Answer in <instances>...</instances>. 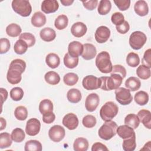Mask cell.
<instances>
[{"mask_svg":"<svg viewBox=\"0 0 151 151\" xmlns=\"http://www.w3.org/2000/svg\"><path fill=\"white\" fill-rule=\"evenodd\" d=\"M26 68L25 62L21 59H15L10 64L6 74L8 81L11 84H18L22 78L21 74Z\"/></svg>","mask_w":151,"mask_h":151,"instance_id":"1","label":"cell"},{"mask_svg":"<svg viewBox=\"0 0 151 151\" xmlns=\"http://www.w3.org/2000/svg\"><path fill=\"white\" fill-rule=\"evenodd\" d=\"M101 81L100 88L105 91L116 90L122 83L123 77L118 74H111L110 77H100Z\"/></svg>","mask_w":151,"mask_h":151,"instance_id":"2","label":"cell"},{"mask_svg":"<svg viewBox=\"0 0 151 151\" xmlns=\"http://www.w3.org/2000/svg\"><path fill=\"white\" fill-rule=\"evenodd\" d=\"M96 65L102 73L107 74L111 72L113 65L110 60V54L108 52L101 51L97 55Z\"/></svg>","mask_w":151,"mask_h":151,"instance_id":"3","label":"cell"},{"mask_svg":"<svg viewBox=\"0 0 151 151\" xmlns=\"http://www.w3.org/2000/svg\"><path fill=\"white\" fill-rule=\"evenodd\" d=\"M119 107L113 101H107L101 107L100 116L104 122L111 120L118 113Z\"/></svg>","mask_w":151,"mask_h":151,"instance_id":"4","label":"cell"},{"mask_svg":"<svg viewBox=\"0 0 151 151\" xmlns=\"http://www.w3.org/2000/svg\"><path fill=\"white\" fill-rule=\"evenodd\" d=\"M117 124L114 121H107L100 127L98 132L99 137L105 140L111 139L116 134Z\"/></svg>","mask_w":151,"mask_h":151,"instance_id":"5","label":"cell"},{"mask_svg":"<svg viewBox=\"0 0 151 151\" xmlns=\"http://www.w3.org/2000/svg\"><path fill=\"white\" fill-rule=\"evenodd\" d=\"M11 5L16 13L24 17H28L32 12V6L29 1L14 0Z\"/></svg>","mask_w":151,"mask_h":151,"instance_id":"6","label":"cell"},{"mask_svg":"<svg viewBox=\"0 0 151 151\" xmlns=\"http://www.w3.org/2000/svg\"><path fill=\"white\" fill-rule=\"evenodd\" d=\"M147 40L145 33L140 31H136L131 34L129 37V44L135 50H138L145 44Z\"/></svg>","mask_w":151,"mask_h":151,"instance_id":"7","label":"cell"},{"mask_svg":"<svg viewBox=\"0 0 151 151\" xmlns=\"http://www.w3.org/2000/svg\"><path fill=\"white\" fill-rule=\"evenodd\" d=\"M116 99L122 105H128L133 100L130 91L124 87H119L115 90Z\"/></svg>","mask_w":151,"mask_h":151,"instance_id":"8","label":"cell"},{"mask_svg":"<svg viewBox=\"0 0 151 151\" xmlns=\"http://www.w3.org/2000/svg\"><path fill=\"white\" fill-rule=\"evenodd\" d=\"M82 85L87 90H96L100 87L101 81L100 78L93 75H88L83 78Z\"/></svg>","mask_w":151,"mask_h":151,"instance_id":"9","label":"cell"},{"mask_svg":"<svg viewBox=\"0 0 151 151\" xmlns=\"http://www.w3.org/2000/svg\"><path fill=\"white\" fill-rule=\"evenodd\" d=\"M65 135V131L63 127L60 125L52 126L48 131L50 139L54 142H59L62 140Z\"/></svg>","mask_w":151,"mask_h":151,"instance_id":"10","label":"cell"},{"mask_svg":"<svg viewBox=\"0 0 151 151\" xmlns=\"http://www.w3.org/2000/svg\"><path fill=\"white\" fill-rule=\"evenodd\" d=\"M41 123L40 120L36 118H31L29 119L26 124L25 132L31 136H34L38 134L40 131Z\"/></svg>","mask_w":151,"mask_h":151,"instance_id":"11","label":"cell"},{"mask_svg":"<svg viewBox=\"0 0 151 151\" xmlns=\"http://www.w3.org/2000/svg\"><path fill=\"white\" fill-rule=\"evenodd\" d=\"M95 40L100 44L106 42L110 36V30L106 26L98 27L95 32Z\"/></svg>","mask_w":151,"mask_h":151,"instance_id":"12","label":"cell"},{"mask_svg":"<svg viewBox=\"0 0 151 151\" xmlns=\"http://www.w3.org/2000/svg\"><path fill=\"white\" fill-rule=\"evenodd\" d=\"M100 99L98 94L93 93L87 96L85 101V107L89 112L94 111L99 106Z\"/></svg>","mask_w":151,"mask_h":151,"instance_id":"13","label":"cell"},{"mask_svg":"<svg viewBox=\"0 0 151 151\" xmlns=\"http://www.w3.org/2000/svg\"><path fill=\"white\" fill-rule=\"evenodd\" d=\"M62 123L68 129L72 130L76 129L78 127V119L75 114L70 113L64 116Z\"/></svg>","mask_w":151,"mask_h":151,"instance_id":"14","label":"cell"},{"mask_svg":"<svg viewBox=\"0 0 151 151\" xmlns=\"http://www.w3.org/2000/svg\"><path fill=\"white\" fill-rule=\"evenodd\" d=\"M83 51V45L77 41L71 42L68 46V54L74 58L78 57L81 55Z\"/></svg>","mask_w":151,"mask_h":151,"instance_id":"15","label":"cell"},{"mask_svg":"<svg viewBox=\"0 0 151 151\" xmlns=\"http://www.w3.org/2000/svg\"><path fill=\"white\" fill-rule=\"evenodd\" d=\"M59 8V4L56 0H44L41 4V10L45 14L56 12Z\"/></svg>","mask_w":151,"mask_h":151,"instance_id":"16","label":"cell"},{"mask_svg":"<svg viewBox=\"0 0 151 151\" xmlns=\"http://www.w3.org/2000/svg\"><path fill=\"white\" fill-rule=\"evenodd\" d=\"M97 54V50L94 45L89 43L83 44V51L81 54L82 57L86 60L93 59Z\"/></svg>","mask_w":151,"mask_h":151,"instance_id":"17","label":"cell"},{"mask_svg":"<svg viewBox=\"0 0 151 151\" xmlns=\"http://www.w3.org/2000/svg\"><path fill=\"white\" fill-rule=\"evenodd\" d=\"M87 30V26L82 22H77L74 23L71 28V32L72 35L77 38H80L84 36L86 34Z\"/></svg>","mask_w":151,"mask_h":151,"instance_id":"18","label":"cell"},{"mask_svg":"<svg viewBox=\"0 0 151 151\" xmlns=\"http://www.w3.org/2000/svg\"><path fill=\"white\" fill-rule=\"evenodd\" d=\"M116 133L120 138L126 139L132 137L133 134H135V132L133 128L126 124H124L119 126L117 127Z\"/></svg>","mask_w":151,"mask_h":151,"instance_id":"19","label":"cell"},{"mask_svg":"<svg viewBox=\"0 0 151 151\" xmlns=\"http://www.w3.org/2000/svg\"><path fill=\"white\" fill-rule=\"evenodd\" d=\"M137 116L144 126L148 129H151V113L148 110H140L138 113Z\"/></svg>","mask_w":151,"mask_h":151,"instance_id":"20","label":"cell"},{"mask_svg":"<svg viewBox=\"0 0 151 151\" xmlns=\"http://www.w3.org/2000/svg\"><path fill=\"white\" fill-rule=\"evenodd\" d=\"M134 10L137 15L140 17L146 16L149 12V7L147 2L144 0L137 1L134 5Z\"/></svg>","mask_w":151,"mask_h":151,"instance_id":"21","label":"cell"},{"mask_svg":"<svg viewBox=\"0 0 151 151\" xmlns=\"http://www.w3.org/2000/svg\"><path fill=\"white\" fill-rule=\"evenodd\" d=\"M46 17L40 11L35 12L31 18V24L35 27H41L46 23Z\"/></svg>","mask_w":151,"mask_h":151,"instance_id":"22","label":"cell"},{"mask_svg":"<svg viewBox=\"0 0 151 151\" xmlns=\"http://www.w3.org/2000/svg\"><path fill=\"white\" fill-rule=\"evenodd\" d=\"M40 35L43 41L51 42L55 38L56 32L53 29L50 27H45L40 31Z\"/></svg>","mask_w":151,"mask_h":151,"instance_id":"23","label":"cell"},{"mask_svg":"<svg viewBox=\"0 0 151 151\" xmlns=\"http://www.w3.org/2000/svg\"><path fill=\"white\" fill-rule=\"evenodd\" d=\"M125 86L130 91H135L140 88L141 82L138 78L136 77H130L126 80Z\"/></svg>","mask_w":151,"mask_h":151,"instance_id":"24","label":"cell"},{"mask_svg":"<svg viewBox=\"0 0 151 151\" xmlns=\"http://www.w3.org/2000/svg\"><path fill=\"white\" fill-rule=\"evenodd\" d=\"M45 63L49 67L55 68L58 67L60 64V58L57 54L50 53L46 56Z\"/></svg>","mask_w":151,"mask_h":151,"instance_id":"25","label":"cell"},{"mask_svg":"<svg viewBox=\"0 0 151 151\" xmlns=\"http://www.w3.org/2000/svg\"><path fill=\"white\" fill-rule=\"evenodd\" d=\"M39 111L42 115L50 113L53 111V104L49 99H44L40 103Z\"/></svg>","mask_w":151,"mask_h":151,"instance_id":"26","label":"cell"},{"mask_svg":"<svg viewBox=\"0 0 151 151\" xmlns=\"http://www.w3.org/2000/svg\"><path fill=\"white\" fill-rule=\"evenodd\" d=\"M88 142L86 139L78 137L73 143V148L75 151H86L88 148Z\"/></svg>","mask_w":151,"mask_h":151,"instance_id":"27","label":"cell"},{"mask_svg":"<svg viewBox=\"0 0 151 151\" xmlns=\"http://www.w3.org/2000/svg\"><path fill=\"white\" fill-rule=\"evenodd\" d=\"M124 124L131 127L133 129L138 127L140 124V120L137 115L135 114H129L124 118Z\"/></svg>","mask_w":151,"mask_h":151,"instance_id":"28","label":"cell"},{"mask_svg":"<svg viewBox=\"0 0 151 151\" xmlns=\"http://www.w3.org/2000/svg\"><path fill=\"white\" fill-rule=\"evenodd\" d=\"M67 98L70 103H77L81 99V92L77 88H71L68 91Z\"/></svg>","mask_w":151,"mask_h":151,"instance_id":"29","label":"cell"},{"mask_svg":"<svg viewBox=\"0 0 151 151\" xmlns=\"http://www.w3.org/2000/svg\"><path fill=\"white\" fill-rule=\"evenodd\" d=\"M122 147L124 151H133L136 149V134H133L132 137L123 139Z\"/></svg>","mask_w":151,"mask_h":151,"instance_id":"30","label":"cell"},{"mask_svg":"<svg viewBox=\"0 0 151 151\" xmlns=\"http://www.w3.org/2000/svg\"><path fill=\"white\" fill-rule=\"evenodd\" d=\"M22 29L21 27L15 23H12L8 25L6 28V34L11 37H17L20 35Z\"/></svg>","mask_w":151,"mask_h":151,"instance_id":"31","label":"cell"},{"mask_svg":"<svg viewBox=\"0 0 151 151\" xmlns=\"http://www.w3.org/2000/svg\"><path fill=\"white\" fill-rule=\"evenodd\" d=\"M44 78L45 81L51 85H56L60 81V77L59 74L53 71L47 72L44 76Z\"/></svg>","mask_w":151,"mask_h":151,"instance_id":"32","label":"cell"},{"mask_svg":"<svg viewBox=\"0 0 151 151\" xmlns=\"http://www.w3.org/2000/svg\"><path fill=\"white\" fill-rule=\"evenodd\" d=\"M134 100L137 104L144 106L149 101V95L145 91H139L135 94Z\"/></svg>","mask_w":151,"mask_h":151,"instance_id":"33","label":"cell"},{"mask_svg":"<svg viewBox=\"0 0 151 151\" xmlns=\"http://www.w3.org/2000/svg\"><path fill=\"white\" fill-rule=\"evenodd\" d=\"M111 4L109 0H101L98 6V12L101 15L107 14L111 10Z\"/></svg>","mask_w":151,"mask_h":151,"instance_id":"34","label":"cell"},{"mask_svg":"<svg viewBox=\"0 0 151 151\" xmlns=\"http://www.w3.org/2000/svg\"><path fill=\"white\" fill-rule=\"evenodd\" d=\"M42 149L41 143L37 140H28L25 144V151H41Z\"/></svg>","mask_w":151,"mask_h":151,"instance_id":"35","label":"cell"},{"mask_svg":"<svg viewBox=\"0 0 151 151\" xmlns=\"http://www.w3.org/2000/svg\"><path fill=\"white\" fill-rule=\"evenodd\" d=\"M68 23V19L65 15H60L57 17L54 21L55 27L58 30H62L65 29Z\"/></svg>","mask_w":151,"mask_h":151,"instance_id":"36","label":"cell"},{"mask_svg":"<svg viewBox=\"0 0 151 151\" xmlns=\"http://www.w3.org/2000/svg\"><path fill=\"white\" fill-rule=\"evenodd\" d=\"M28 48L29 47L27 42L23 40L19 39L16 41L14 44V50L16 54L21 55L25 53V52L27 51Z\"/></svg>","mask_w":151,"mask_h":151,"instance_id":"37","label":"cell"},{"mask_svg":"<svg viewBox=\"0 0 151 151\" xmlns=\"http://www.w3.org/2000/svg\"><path fill=\"white\" fill-rule=\"evenodd\" d=\"M12 143L11 135L6 132L0 134V148L4 149L11 146Z\"/></svg>","mask_w":151,"mask_h":151,"instance_id":"38","label":"cell"},{"mask_svg":"<svg viewBox=\"0 0 151 151\" xmlns=\"http://www.w3.org/2000/svg\"><path fill=\"white\" fill-rule=\"evenodd\" d=\"M137 76L142 80H147L150 77V68L144 65H139L136 70Z\"/></svg>","mask_w":151,"mask_h":151,"instance_id":"39","label":"cell"},{"mask_svg":"<svg viewBox=\"0 0 151 151\" xmlns=\"http://www.w3.org/2000/svg\"><path fill=\"white\" fill-rule=\"evenodd\" d=\"M126 63L130 67H137L140 63V58L139 55L133 52L129 53L126 57Z\"/></svg>","mask_w":151,"mask_h":151,"instance_id":"40","label":"cell"},{"mask_svg":"<svg viewBox=\"0 0 151 151\" xmlns=\"http://www.w3.org/2000/svg\"><path fill=\"white\" fill-rule=\"evenodd\" d=\"M78 57H72L68 53H66L64 57V64L66 67L68 68H74L76 67L78 64Z\"/></svg>","mask_w":151,"mask_h":151,"instance_id":"41","label":"cell"},{"mask_svg":"<svg viewBox=\"0 0 151 151\" xmlns=\"http://www.w3.org/2000/svg\"><path fill=\"white\" fill-rule=\"evenodd\" d=\"M14 116L17 120L21 121L25 120L28 116V110L27 108L23 106H18L15 109Z\"/></svg>","mask_w":151,"mask_h":151,"instance_id":"42","label":"cell"},{"mask_svg":"<svg viewBox=\"0 0 151 151\" xmlns=\"http://www.w3.org/2000/svg\"><path fill=\"white\" fill-rule=\"evenodd\" d=\"M25 137L24 130L21 128L14 129L11 133V137L13 141L17 143H20L22 142Z\"/></svg>","mask_w":151,"mask_h":151,"instance_id":"43","label":"cell"},{"mask_svg":"<svg viewBox=\"0 0 151 151\" xmlns=\"http://www.w3.org/2000/svg\"><path fill=\"white\" fill-rule=\"evenodd\" d=\"M78 80V76L74 73H68L63 77L64 83L68 86H71L75 85Z\"/></svg>","mask_w":151,"mask_h":151,"instance_id":"44","label":"cell"},{"mask_svg":"<svg viewBox=\"0 0 151 151\" xmlns=\"http://www.w3.org/2000/svg\"><path fill=\"white\" fill-rule=\"evenodd\" d=\"M11 98L16 101L21 100L24 96V91L21 87H16L11 89L10 91Z\"/></svg>","mask_w":151,"mask_h":151,"instance_id":"45","label":"cell"},{"mask_svg":"<svg viewBox=\"0 0 151 151\" xmlns=\"http://www.w3.org/2000/svg\"><path fill=\"white\" fill-rule=\"evenodd\" d=\"M19 39L23 40L25 41L28 44V47H32L35 43V38L34 35L29 32H24L21 34L19 37Z\"/></svg>","mask_w":151,"mask_h":151,"instance_id":"46","label":"cell"},{"mask_svg":"<svg viewBox=\"0 0 151 151\" xmlns=\"http://www.w3.org/2000/svg\"><path fill=\"white\" fill-rule=\"evenodd\" d=\"M97 120L96 117L93 115H86L85 116L82 120V123L85 127L92 128L96 124Z\"/></svg>","mask_w":151,"mask_h":151,"instance_id":"47","label":"cell"},{"mask_svg":"<svg viewBox=\"0 0 151 151\" xmlns=\"http://www.w3.org/2000/svg\"><path fill=\"white\" fill-rule=\"evenodd\" d=\"M111 21L112 23L116 26H118L123 23L124 20V17L121 12H116L112 14L111 17Z\"/></svg>","mask_w":151,"mask_h":151,"instance_id":"48","label":"cell"},{"mask_svg":"<svg viewBox=\"0 0 151 151\" xmlns=\"http://www.w3.org/2000/svg\"><path fill=\"white\" fill-rule=\"evenodd\" d=\"M0 53L1 54L7 52L10 48V42L8 39L2 38L0 40Z\"/></svg>","mask_w":151,"mask_h":151,"instance_id":"49","label":"cell"},{"mask_svg":"<svg viewBox=\"0 0 151 151\" xmlns=\"http://www.w3.org/2000/svg\"><path fill=\"white\" fill-rule=\"evenodd\" d=\"M111 74H118L120 75L123 78H125L126 76V68L119 64H116L113 66V69L111 72Z\"/></svg>","mask_w":151,"mask_h":151,"instance_id":"50","label":"cell"},{"mask_svg":"<svg viewBox=\"0 0 151 151\" xmlns=\"http://www.w3.org/2000/svg\"><path fill=\"white\" fill-rule=\"evenodd\" d=\"M114 2L120 11L127 10L130 5V0H114Z\"/></svg>","mask_w":151,"mask_h":151,"instance_id":"51","label":"cell"},{"mask_svg":"<svg viewBox=\"0 0 151 151\" xmlns=\"http://www.w3.org/2000/svg\"><path fill=\"white\" fill-rule=\"evenodd\" d=\"M142 65H144L150 68L151 67V50L149 48L147 50L143 55V58L142 59Z\"/></svg>","mask_w":151,"mask_h":151,"instance_id":"52","label":"cell"},{"mask_svg":"<svg viewBox=\"0 0 151 151\" xmlns=\"http://www.w3.org/2000/svg\"><path fill=\"white\" fill-rule=\"evenodd\" d=\"M116 28L117 31L122 34H124L127 33L130 29V25L127 21H124L123 24L120 25L116 26Z\"/></svg>","mask_w":151,"mask_h":151,"instance_id":"53","label":"cell"},{"mask_svg":"<svg viewBox=\"0 0 151 151\" xmlns=\"http://www.w3.org/2000/svg\"><path fill=\"white\" fill-rule=\"evenodd\" d=\"M82 3L85 8H86L87 10L92 11L97 7L98 1L97 0L85 1H82Z\"/></svg>","mask_w":151,"mask_h":151,"instance_id":"54","label":"cell"},{"mask_svg":"<svg viewBox=\"0 0 151 151\" xmlns=\"http://www.w3.org/2000/svg\"><path fill=\"white\" fill-rule=\"evenodd\" d=\"M55 119V115L53 112L47 113L42 115V120L47 124H50L52 123Z\"/></svg>","mask_w":151,"mask_h":151,"instance_id":"55","label":"cell"},{"mask_svg":"<svg viewBox=\"0 0 151 151\" xmlns=\"http://www.w3.org/2000/svg\"><path fill=\"white\" fill-rule=\"evenodd\" d=\"M91 150L92 151H100V150L108 151L109 149L104 144L100 142H96L91 147Z\"/></svg>","mask_w":151,"mask_h":151,"instance_id":"56","label":"cell"},{"mask_svg":"<svg viewBox=\"0 0 151 151\" xmlns=\"http://www.w3.org/2000/svg\"><path fill=\"white\" fill-rule=\"evenodd\" d=\"M0 93H1V104L4 103L5 101L7 99L8 97V91H6V89L4 88H0Z\"/></svg>","mask_w":151,"mask_h":151,"instance_id":"57","label":"cell"},{"mask_svg":"<svg viewBox=\"0 0 151 151\" xmlns=\"http://www.w3.org/2000/svg\"><path fill=\"white\" fill-rule=\"evenodd\" d=\"M0 123H1L0 130H2L3 129H4L6 127V120L3 117H1L0 118Z\"/></svg>","mask_w":151,"mask_h":151,"instance_id":"58","label":"cell"},{"mask_svg":"<svg viewBox=\"0 0 151 151\" xmlns=\"http://www.w3.org/2000/svg\"><path fill=\"white\" fill-rule=\"evenodd\" d=\"M60 2L64 6H70L74 2V1L73 0H61Z\"/></svg>","mask_w":151,"mask_h":151,"instance_id":"59","label":"cell"}]
</instances>
